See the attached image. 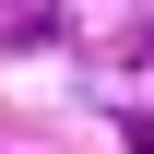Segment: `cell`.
Masks as SVG:
<instances>
[{
  "instance_id": "6da1fadb",
  "label": "cell",
  "mask_w": 154,
  "mask_h": 154,
  "mask_svg": "<svg viewBox=\"0 0 154 154\" xmlns=\"http://www.w3.org/2000/svg\"><path fill=\"white\" fill-rule=\"evenodd\" d=\"M131 154H154V119H131Z\"/></svg>"
}]
</instances>
